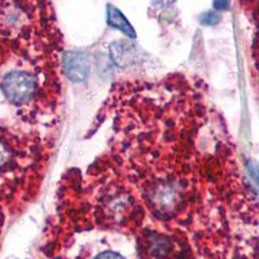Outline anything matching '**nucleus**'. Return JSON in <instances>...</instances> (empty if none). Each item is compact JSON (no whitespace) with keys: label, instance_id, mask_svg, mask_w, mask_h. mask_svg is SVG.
<instances>
[{"label":"nucleus","instance_id":"obj_1","mask_svg":"<svg viewBox=\"0 0 259 259\" xmlns=\"http://www.w3.org/2000/svg\"><path fill=\"white\" fill-rule=\"evenodd\" d=\"M35 80L24 71H12L3 80V91L16 104L26 103L35 94Z\"/></svg>","mask_w":259,"mask_h":259},{"label":"nucleus","instance_id":"obj_2","mask_svg":"<svg viewBox=\"0 0 259 259\" xmlns=\"http://www.w3.org/2000/svg\"><path fill=\"white\" fill-rule=\"evenodd\" d=\"M65 71L74 82H82L90 73L87 57L79 52H69L65 56Z\"/></svg>","mask_w":259,"mask_h":259},{"label":"nucleus","instance_id":"obj_3","mask_svg":"<svg viewBox=\"0 0 259 259\" xmlns=\"http://www.w3.org/2000/svg\"><path fill=\"white\" fill-rule=\"evenodd\" d=\"M108 24L110 26L115 27V29L121 30L126 34L130 38H135V30L133 29V26L130 25L128 21L124 18V16L122 15L117 8H114L113 6H108Z\"/></svg>","mask_w":259,"mask_h":259},{"label":"nucleus","instance_id":"obj_4","mask_svg":"<svg viewBox=\"0 0 259 259\" xmlns=\"http://www.w3.org/2000/svg\"><path fill=\"white\" fill-rule=\"evenodd\" d=\"M247 171H249L250 179L253 182V186L259 197V163H256L255 161H249V163H247Z\"/></svg>","mask_w":259,"mask_h":259},{"label":"nucleus","instance_id":"obj_5","mask_svg":"<svg viewBox=\"0 0 259 259\" xmlns=\"http://www.w3.org/2000/svg\"><path fill=\"white\" fill-rule=\"evenodd\" d=\"M219 21H221V16L217 15V13L214 12L205 13V15L200 18V22L202 25H217Z\"/></svg>","mask_w":259,"mask_h":259},{"label":"nucleus","instance_id":"obj_6","mask_svg":"<svg viewBox=\"0 0 259 259\" xmlns=\"http://www.w3.org/2000/svg\"><path fill=\"white\" fill-rule=\"evenodd\" d=\"M8 158H9L8 150H7V148L0 143V167H2L3 165H6Z\"/></svg>","mask_w":259,"mask_h":259},{"label":"nucleus","instance_id":"obj_7","mask_svg":"<svg viewBox=\"0 0 259 259\" xmlns=\"http://www.w3.org/2000/svg\"><path fill=\"white\" fill-rule=\"evenodd\" d=\"M95 259H124L123 256L119 255L117 253H112V251H108V253H103L99 254Z\"/></svg>","mask_w":259,"mask_h":259},{"label":"nucleus","instance_id":"obj_8","mask_svg":"<svg viewBox=\"0 0 259 259\" xmlns=\"http://www.w3.org/2000/svg\"><path fill=\"white\" fill-rule=\"evenodd\" d=\"M230 6L228 2H214V7L217 9H227Z\"/></svg>","mask_w":259,"mask_h":259}]
</instances>
